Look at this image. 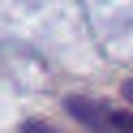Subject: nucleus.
Masks as SVG:
<instances>
[{
    "label": "nucleus",
    "mask_w": 133,
    "mask_h": 133,
    "mask_svg": "<svg viewBox=\"0 0 133 133\" xmlns=\"http://www.w3.org/2000/svg\"><path fill=\"white\" fill-rule=\"evenodd\" d=\"M22 133H56V129H52V124H43V120H26V124H22Z\"/></svg>",
    "instance_id": "2"
},
{
    "label": "nucleus",
    "mask_w": 133,
    "mask_h": 133,
    "mask_svg": "<svg viewBox=\"0 0 133 133\" xmlns=\"http://www.w3.org/2000/svg\"><path fill=\"white\" fill-rule=\"evenodd\" d=\"M69 116H77L86 129H103V133H133V107H107L95 99H69Z\"/></svg>",
    "instance_id": "1"
},
{
    "label": "nucleus",
    "mask_w": 133,
    "mask_h": 133,
    "mask_svg": "<svg viewBox=\"0 0 133 133\" xmlns=\"http://www.w3.org/2000/svg\"><path fill=\"white\" fill-rule=\"evenodd\" d=\"M120 95L129 99V107H133V77H129V82H124V86H120Z\"/></svg>",
    "instance_id": "3"
}]
</instances>
